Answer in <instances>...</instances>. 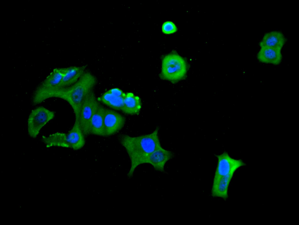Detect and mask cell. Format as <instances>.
<instances>
[{
    "label": "cell",
    "instance_id": "cell-3",
    "mask_svg": "<svg viewBox=\"0 0 299 225\" xmlns=\"http://www.w3.org/2000/svg\"><path fill=\"white\" fill-rule=\"evenodd\" d=\"M68 67L54 69L35 89L33 95V104H39L46 100L53 97Z\"/></svg>",
    "mask_w": 299,
    "mask_h": 225
},
{
    "label": "cell",
    "instance_id": "cell-13",
    "mask_svg": "<svg viewBox=\"0 0 299 225\" xmlns=\"http://www.w3.org/2000/svg\"><path fill=\"white\" fill-rule=\"evenodd\" d=\"M281 49L267 47H262L258 52L257 57L261 62L277 65L282 59Z\"/></svg>",
    "mask_w": 299,
    "mask_h": 225
},
{
    "label": "cell",
    "instance_id": "cell-16",
    "mask_svg": "<svg viewBox=\"0 0 299 225\" xmlns=\"http://www.w3.org/2000/svg\"><path fill=\"white\" fill-rule=\"evenodd\" d=\"M142 107L140 98L132 93H126L123 107L121 110L128 114L134 115L139 114Z\"/></svg>",
    "mask_w": 299,
    "mask_h": 225
},
{
    "label": "cell",
    "instance_id": "cell-12",
    "mask_svg": "<svg viewBox=\"0 0 299 225\" xmlns=\"http://www.w3.org/2000/svg\"><path fill=\"white\" fill-rule=\"evenodd\" d=\"M84 136L79 120L75 119L72 128L67 134V141L70 147L74 150L82 148L85 144Z\"/></svg>",
    "mask_w": 299,
    "mask_h": 225
},
{
    "label": "cell",
    "instance_id": "cell-9",
    "mask_svg": "<svg viewBox=\"0 0 299 225\" xmlns=\"http://www.w3.org/2000/svg\"><path fill=\"white\" fill-rule=\"evenodd\" d=\"M173 156L172 152L165 149L161 146L147 157L144 161V164H150L156 170L164 172L165 164L171 159Z\"/></svg>",
    "mask_w": 299,
    "mask_h": 225
},
{
    "label": "cell",
    "instance_id": "cell-8",
    "mask_svg": "<svg viewBox=\"0 0 299 225\" xmlns=\"http://www.w3.org/2000/svg\"><path fill=\"white\" fill-rule=\"evenodd\" d=\"M125 122V118L116 111L105 108L104 123L105 136L112 135L120 130Z\"/></svg>",
    "mask_w": 299,
    "mask_h": 225
},
{
    "label": "cell",
    "instance_id": "cell-4",
    "mask_svg": "<svg viewBox=\"0 0 299 225\" xmlns=\"http://www.w3.org/2000/svg\"><path fill=\"white\" fill-rule=\"evenodd\" d=\"M185 60L178 54L171 53L163 58L161 77L171 82L178 81L185 78L187 72Z\"/></svg>",
    "mask_w": 299,
    "mask_h": 225
},
{
    "label": "cell",
    "instance_id": "cell-11",
    "mask_svg": "<svg viewBox=\"0 0 299 225\" xmlns=\"http://www.w3.org/2000/svg\"><path fill=\"white\" fill-rule=\"evenodd\" d=\"M105 108L99 103L90 121L89 134L105 136L104 123Z\"/></svg>",
    "mask_w": 299,
    "mask_h": 225
},
{
    "label": "cell",
    "instance_id": "cell-5",
    "mask_svg": "<svg viewBox=\"0 0 299 225\" xmlns=\"http://www.w3.org/2000/svg\"><path fill=\"white\" fill-rule=\"evenodd\" d=\"M54 112L46 108L40 106L32 111L29 114L27 122L28 134L35 138L41 129L54 117Z\"/></svg>",
    "mask_w": 299,
    "mask_h": 225
},
{
    "label": "cell",
    "instance_id": "cell-2",
    "mask_svg": "<svg viewBox=\"0 0 299 225\" xmlns=\"http://www.w3.org/2000/svg\"><path fill=\"white\" fill-rule=\"evenodd\" d=\"M96 83L95 77L89 72H85L75 83L68 87L58 90L53 97L62 99L72 107L75 119L79 120L84 99Z\"/></svg>",
    "mask_w": 299,
    "mask_h": 225
},
{
    "label": "cell",
    "instance_id": "cell-6",
    "mask_svg": "<svg viewBox=\"0 0 299 225\" xmlns=\"http://www.w3.org/2000/svg\"><path fill=\"white\" fill-rule=\"evenodd\" d=\"M218 163L213 179L226 177L232 178L235 172L246 164L241 159L234 158L226 152L216 156Z\"/></svg>",
    "mask_w": 299,
    "mask_h": 225
},
{
    "label": "cell",
    "instance_id": "cell-15",
    "mask_svg": "<svg viewBox=\"0 0 299 225\" xmlns=\"http://www.w3.org/2000/svg\"><path fill=\"white\" fill-rule=\"evenodd\" d=\"M86 68V66L69 67L60 83L58 90L70 86L76 82L85 72Z\"/></svg>",
    "mask_w": 299,
    "mask_h": 225
},
{
    "label": "cell",
    "instance_id": "cell-7",
    "mask_svg": "<svg viewBox=\"0 0 299 225\" xmlns=\"http://www.w3.org/2000/svg\"><path fill=\"white\" fill-rule=\"evenodd\" d=\"M99 104L93 90L88 93L83 100L79 121L81 128L84 135L89 134L90 121Z\"/></svg>",
    "mask_w": 299,
    "mask_h": 225
},
{
    "label": "cell",
    "instance_id": "cell-10",
    "mask_svg": "<svg viewBox=\"0 0 299 225\" xmlns=\"http://www.w3.org/2000/svg\"><path fill=\"white\" fill-rule=\"evenodd\" d=\"M126 93L118 88L111 89L105 92L100 100L104 104L113 109L121 111L124 105Z\"/></svg>",
    "mask_w": 299,
    "mask_h": 225
},
{
    "label": "cell",
    "instance_id": "cell-17",
    "mask_svg": "<svg viewBox=\"0 0 299 225\" xmlns=\"http://www.w3.org/2000/svg\"><path fill=\"white\" fill-rule=\"evenodd\" d=\"M163 32L165 34H170L176 32L177 28L175 24L171 21H166L163 24L162 27Z\"/></svg>",
    "mask_w": 299,
    "mask_h": 225
},
{
    "label": "cell",
    "instance_id": "cell-14",
    "mask_svg": "<svg viewBox=\"0 0 299 225\" xmlns=\"http://www.w3.org/2000/svg\"><path fill=\"white\" fill-rule=\"evenodd\" d=\"M285 36L279 31H273L265 34L259 43L261 48L271 47L281 49L285 42Z\"/></svg>",
    "mask_w": 299,
    "mask_h": 225
},
{
    "label": "cell",
    "instance_id": "cell-1",
    "mask_svg": "<svg viewBox=\"0 0 299 225\" xmlns=\"http://www.w3.org/2000/svg\"><path fill=\"white\" fill-rule=\"evenodd\" d=\"M159 128L146 135L133 137L122 135L119 139L125 149L131 161V166L127 176L132 178L135 169L144 164L147 157L158 147L161 146L158 136Z\"/></svg>",
    "mask_w": 299,
    "mask_h": 225
}]
</instances>
